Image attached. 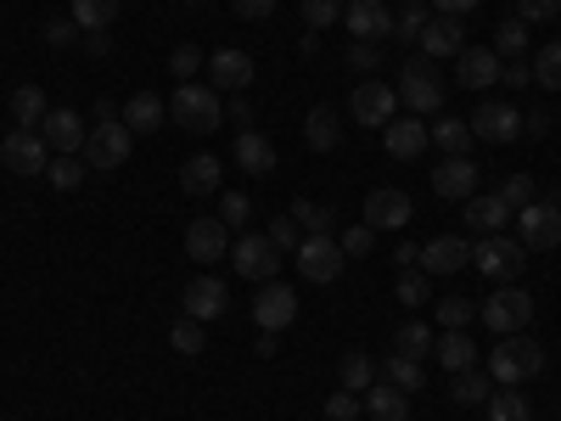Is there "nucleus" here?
Masks as SVG:
<instances>
[{"label": "nucleus", "mask_w": 561, "mask_h": 421, "mask_svg": "<svg viewBox=\"0 0 561 421\" xmlns=\"http://www.w3.org/2000/svg\"><path fill=\"white\" fill-rule=\"evenodd\" d=\"M208 73H214V90H242L253 84V57L248 52H214V62H208Z\"/></svg>", "instance_id": "5701e85b"}, {"label": "nucleus", "mask_w": 561, "mask_h": 421, "mask_svg": "<svg viewBox=\"0 0 561 421\" xmlns=\"http://www.w3.org/2000/svg\"><path fill=\"white\" fill-rule=\"evenodd\" d=\"M343 23H348L354 39H382V34H393V12L382 7V0H348Z\"/></svg>", "instance_id": "412c9836"}, {"label": "nucleus", "mask_w": 561, "mask_h": 421, "mask_svg": "<svg viewBox=\"0 0 561 421\" xmlns=\"http://www.w3.org/2000/svg\"><path fill=\"white\" fill-rule=\"evenodd\" d=\"M410 214H415V208H410V197L399 192V185H377V192L365 197V225H370V230H404Z\"/></svg>", "instance_id": "dca6fc26"}, {"label": "nucleus", "mask_w": 561, "mask_h": 421, "mask_svg": "<svg viewBox=\"0 0 561 421\" xmlns=\"http://www.w3.org/2000/svg\"><path fill=\"white\" fill-rule=\"evenodd\" d=\"M118 7H124V0H73V23L84 29V34H96V29H107L113 18H118Z\"/></svg>", "instance_id": "e433bc0d"}, {"label": "nucleus", "mask_w": 561, "mask_h": 421, "mask_svg": "<svg viewBox=\"0 0 561 421\" xmlns=\"http://www.w3.org/2000/svg\"><path fill=\"white\" fill-rule=\"evenodd\" d=\"M523 135H550V118L545 113H523Z\"/></svg>", "instance_id": "0e129e2a"}, {"label": "nucleus", "mask_w": 561, "mask_h": 421, "mask_svg": "<svg viewBox=\"0 0 561 421\" xmlns=\"http://www.w3.org/2000/svg\"><path fill=\"white\" fill-rule=\"evenodd\" d=\"M45 113H51V102H45L39 84H18V90H12V124H18V129H39Z\"/></svg>", "instance_id": "7c9ffc66"}, {"label": "nucleus", "mask_w": 561, "mask_h": 421, "mask_svg": "<svg viewBox=\"0 0 561 421\" xmlns=\"http://www.w3.org/2000/svg\"><path fill=\"white\" fill-rule=\"evenodd\" d=\"M169 343H174L180 354H203V320L180 315V320H174V332H169Z\"/></svg>", "instance_id": "09e8293b"}, {"label": "nucleus", "mask_w": 561, "mask_h": 421, "mask_svg": "<svg viewBox=\"0 0 561 421\" xmlns=\"http://www.w3.org/2000/svg\"><path fill=\"white\" fill-rule=\"evenodd\" d=\"M359 399H365L370 421H404V416H410V394H399V388H393V383H382V377L370 383Z\"/></svg>", "instance_id": "a878e982"}, {"label": "nucleus", "mask_w": 561, "mask_h": 421, "mask_svg": "<svg viewBox=\"0 0 561 421\" xmlns=\"http://www.w3.org/2000/svg\"><path fill=\"white\" fill-rule=\"evenodd\" d=\"M337 18H343L337 0H304V23H309V29H332Z\"/></svg>", "instance_id": "5fc2aeb1"}, {"label": "nucleus", "mask_w": 561, "mask_h": 421, "mask_svg": "<svg viewBox=\"0 0 561 421\" xmlns=\"http://www.w3.org/2000/svg\"><path fill=\"white\" fill-rule=\"evenodd\" d=\"M433 354H438L444 371H472V365H478V343L466 338V332H444V338L433 343Z\"/></svg>", "instance_id": "2f4dec72"}, {"label": "nucleus", "mask_w": 561, "mask_h": 421, "mask_svg": "<svg viewBox=\"0 0 561 421\" xmlns=\"http://www.w3.org/2000/svg\"><path fill=\"white\" fill-rule=\"evenodd\" d=\"M382 147H388V158H399V163H415L421 152L433 147V135H427V124H421V118L410 113V118H393V124L382 129Z\"/></svg>", "instance_id": "f3484780"}, {"label": "nucleus", "mask_w": 561, "mask_h": 421, "mask_svg": "<svg viewBox=\"0 0 561 421\" xmlns=\"http://www.w3.org/2000/svg\"><path fill=\"white\" fill-rule=\"evenodd\" d=\"M444 96H449V84H444L438 62H433V57H410L404 73H399V102H404L415 118H427V113L444 107Z\"/></svg>", "instance_id": "f03ea898"}, {"label": "nucleus", "mask_w": 561, "mask_h": 421, "mask_svg": "<svg viewBox=\"0 0 561 421\" xmlns=\"http://www.w3.org/2000/svg\"><path fill=\"white\" fill-rule=\"evenodd\" d=\"M460 84L466 90H489V84H500V57H494V45H460Z\"/></svg>", "instance_id": "6ab92c4d"}, {"label": "nucleus", "mask_w": 561, "mask_h": 421, "mask_svg": "<svg viewBox=\"0 0 561 421\" xmlns=\"http://www.w3.org/2000/svg\"><path fill=\"white\" fill-rule=\"evenodd\" d=\"M129 124L102 102V113H96V129L84 135V158H90V169H118L124 158H129Z\"/></svg>", "instance_id": "39448f33"}, {"label": "nucleus", "mask_w": 561, "mask_h": 421, "mask_svg": "<svg viewBox=\"0 0 561 421\" xmlns=\"http://www.w3.org/2000/svg\"><path fill=\"white\" fill-rule=\"evenodd\" d=\"M225 298H230V287L219 275H197L192 287H185V315L192 320H219L225 315Z\"/></svg>", "instance_id": "4be33fe9"}, {"label": "nucleus", "mask_w": 561, "mask_h": 421, "mask_svg": "<svg viewBox=\"0 0 561 421\" xmlns=\"http://www.w3.org/2000/svg\"><path fill=\"white\" fill-rule=\"evenodd\" d=\"M377 377H382V371L370 365V354H359V349H354V354H343V365H337V383H343L348 394H365Z\"/></svg>", "instance_id": "c9c22d12"}, {"label": "nucleus", "mask_w": 561, "mask_h": 421, "mask_svg": "<svg viewBox=\"0 0 561 421\" xmlns=\"http://www.w3.org/2000/svg\"><path fill=\"white\" fill-rule=\"evenodd\" d=\"M427 23H433V0H404V7L393 12V34L399 39H421Z\"/></svg>", "instance_id": "58836bf2"}, {"label": "nucleus", "mask_w": 561, "mask_h": 421, "mask_svg": "<svg viewBox=\"0 0 561 421\" xmlns=\"http://www.w3.org/2000/svg\"><path fill=\"white\" fill-rule=\"evenodd\" d=\"M84 45H90V57H107V52H113V39H107V29H96V34H90Z\"/></svg>", "instance_id": "69168bd1"}, {"label": "nucleus", "mask_w": 561, "mask_h": 421, "mask_svg": "<svg viewBox=\"0 0 561 421\" xmlns=\"http://www.w3.org/2000/svg\"><path fill=\"white\" fill-rule=\"evenodd\" d=\"M45 174H51L57 192H79V185H84V163L79 158H51V169H45Z\"/></svg>", "instance_id": "3c124183"}, {"label": "nucleus", "mask_w": 561, "mask_h": 421, "mask_svg": "<svg viewBox=\"0 0 561 421\" xmlns=\"http://www.w3.org/2000/svg\"><path fill=\"white\" fill-rule=\"evenodd\" d=\"M517 242H523L528 253L561 248V208H556V203H528V208H517Z\"/></svg>", "instance_id": "1a4fd4ad"}, {"label": "nucleus", "mask_w": 561, "mask_h": 421, "mask_svg": "<svg viewBox=\"0 0 561 421\" xmlns=\"http://www.w3.org/2000/svg\"><path fill=\"white\" fill-rule=\"evenodd\" d=\"M343 264H348V253H343L337 237H304V248H298V275H304V281L325 287V281L343 275Z\"/></svg>", "instance_id": "6e6552de"}, {"label": "nucleus", "mask_w": 561, "mask_h": 421, "mask_svg": "<svg viewBox=\"0 0 561 421\" xmlns=\"http://www.w3.org/2000/svg\"><path fill=\"white\" fill-rule=\"evenodd\" d=\"M248 214H253V197H248V192H225V197H219V219H225V225L242 230Z\"/></svg>", "instance_id": "864d4df0"}, {"label": "nucleus", "mask_w": 561, "mask_h": 421, "mask_svg": "<svg viewBox=\"0 0 561 421\" xmlns=\"http://www.w3.org/2000/svg\"><path fill=\"white\" fill-rule=\"evenodd\" d=\"M377 371H382V383H393L399 394H421V383H427V371H421V360H410V354H388Z\"/></svg>", "instance_id": "72a5a7b5"}, {"label": "nucleus", "mask_w": 561, "mask_h": 421, "mask_svg": "<svg viewBox=\"0 0 561 421\" xmlns=\"http://www.w3.org/2000/svg\"><path fill=\"white\" fill-rule=\"evenodd\" d=\"M169 118L192 135H214L225 124V107H219V90L214 84H180L169 96Z\"/></svg>", "instance_id": "7ed1b4c3"}, {"label": "nucleus", "mask_w": 561, "mask_h": 421, "mask_svg": "<svg viewBox=\"0 0 561 421\" xmlns=\"http://www.w3.org/2000/svg\"><path fill=\"white\" fill-rule=\"evenodd\" d=\"M421 57H460V18H433L421 29Z\"/></svg>", "instance_id": "bb28decb"}, {"label": "nucleus", "mask_w": 561, "mask_h": 421, "mask_svg": "<svg viewBox=\"0 0 561 421\" xmlns=\"http://www.w3.org/2000/svg\"><path fill=\"white\" fill-rule=\"evenodd\" d=\"M370 242H377V230H370V225H354V230H343V253H348V259L370 253Z\"/></svg>", "instance_id": "4d7b16f0"}, {"label": "nucleus", "mask_w": 561, "mask_h": 421, "mask_svg": "<svg viewBox=\"0 0 561 421\" xmlns=\"http://www.w3.org/2000/svg\"><path fill=\"white\" fill-rule=\"evenodd\" d=\"M489 421H534V405L523 394L500 388V394H489Z\"/></svg>", "instance_id": "a19ab883"}, {"label": "nucleus", "mask_w": 561, "mask_h": 421, "mask_svg": "<svg viewBox=\"0 0 561 421\" xmlns=\"http://www.w3.org/2000/svg\"><path fill=\"white\" fill-rule=\"evenodd\" d=\"M478 315H483V326L494 338H511V332H528V320H534V298L523 293V287H500L494 298H483L478 304Z\"/></svg>", "instance_id": "423d86ee"}, {"label": "nucleus", "mask_w": 561, "mask_h": 421, "mask_svg": "<svg viewBox=\"0 0 561 421\" xmlns=\"http://www.w3.org/2000/svg\"><path fill=\"white\" fill-rule=\"evenodd\" d=\"M180 192H185V197H208V192H219V158H214V152L185 158V163H180Z\"/></svg>", "instance_id": "b1692460"}, {"label": "nucleus", "mask_w": 561, "mask_h": 421, "mask_svg": "<svg viewBox=\"0 0 561 421\" xmlns=\"http://www.w3.org/2000/svg\"><path fill=\"white\" fill-rule=\"evenodd\" d=\"M433 192L449 197V203L478 197V163H472V158H444V163L433 169Z\"/></svg>", "instance_id": "a211bd4d"}, {"label": "nucleus", "mask_w": 561, "mask_h": 421, "mask_svg": "<svg viewBox=\"0 0 561 421\" xmlns=\"http://www.w3.org/2000/svg\"><path fill=\"white\" fill-rule=\"evenodd\" d=\"M545 371V349L528 338V332H511V338H500L494 349H489V377H494V388H523V383H534Z\"/></svg>", "instance_id": "f257e3e1"}, {"label": "nucleus", "mask_w": 561, "mask_h": 421, "mask_svg": "<svg viewBox=\"0 0 561 421\" xmlns=\"http://www.w3.org/2000/svg\"><path fill=\"white\" fill-rule=\"evenodd\" d=\"M264 237L275 242V253H298V248H304V230L293 225V214H275V219H270V230H264Z\"/></svg>", "instance_id": "37998d69"}, {"label": "nucleus", "mask_w": 561, "mask_h": 421, "mask_svg": "<svg viewBox=\"0 0 561 421\" xmlns=\"http://www.w3.org/2000/svg\"><path fill=\"white\" fill-rule=\"evenodd\" d=\"M427 135H433V147H444L449 158H466V147H472V124L466 118H438V124H427Z\"/></svg>", "instance_id": "f704fd0d"}, {"label": "nucleus", "mask_w": 561, "mask_h": 421, "mask_svg": "<svg viewBox=\"0 0 561 421\" xmlns=\"http://www.w3.org/2000/svg\"><path fill=\"white\" fill-rule=\"evenodd\" d=\"M0 163H7L12 174H45L51 169V147H45L39 129H12L7 140H0Z\"/></svg>", "instance_id": "9d476101"}, {"label": "nucleus", "mask_w": 561, "mask_h": 421, "mask_svg": "<svg viewBox=\"0 0 561 421\" xmlns=\"http://www.w3.org/2000/svg\"><path fill=\"white\" fill-rule=\"evenodd\" d=\"M460 264H472V242L466 237H449L444 230V237H433L427 248H421V270L427 275H455Z\"/></svg>", "instance_id": "aec40b11"}, {"label": "nucleus", "mask_w": 561, "mask_h": 421, "mask_svg": "<svg viewBox=\"0 0 561 421\" xmlns=\"http://www.w3.org/2000/svg\"><path fill=\"white\" fill-rule=\"evenodd\" d=\"M393 259H399V264H404V270H415V264H421V248H410V242H404V248H399V253H393Z\"/></svg>", "instance_id": "338daca9"}, {"label": "nucleus", "mask_w": 561, "mask_h": 421, "mask_svg": "<svg viewBox=\"0 0 561 421\" xmlns=\"http://www.w3.org/2000/svg\"><path fill=\"white\" fill-rule=\"evenodd\" d=\"M163 113H169V107L152 96V90H135V96L124 102V113H118V118H124V124H129V135H135V129H158V124H163Z\"/></svg>", "instance_id": "473e14b6"}, {"label": "nucleus", "mask_w": 561, "mask_h": 421, "mask_svg": "<svg viewBox=\"0 0 561 421\" xmlns=\"http://www.w3.org/2000/svg\"><path fill=\"white\" fill-rule=\"evenodd\" d=\"M500 79H505L511 90H517V84H534V68H528V62H517V57H511V62L500 68Z\"/></svg>", "instance_id": "680f3d73"}, {"label": "nucleus", "mask_w": 561, "mask_h": 421, "mask_svg": "<svg viewBox=\"0 0 561 421\" xmlns=\"http://www.w3.org/2000/svg\"><path fill=\"white\" fill-rule=\"evenodd\" d=\"M534 84H550V90H561V39H550L545 52L534 57Z\"/></svg>", "instance_id": "c03bdc74"}, {"label": "nucleus", "mask_w": 561, "mask_h": 421, "mask_svg": "<svg viewBox=\"0 0 561 421\" xmlns=\"http://www.w3.org/2000/svg\"><path fill=\"white\" fill-rule=\"evenodd\" d=\"M472 315H478L472 298H444L438 304V326H444V332H466V320H472Z\"/></svg>", "instance_id": "de8ad7c7"}, {"label": "nucleus", "mask_w": 561, "mask_h": 421, "mask_svg": "<svg viewBox=\"0 0 561 421\" xmlns=\"http://www.w3.org/2000/svg\"><path fill=\"white\" fill-rule=\"evenodd\" d=\"M230 259H237V275L259 281V287L280 275V253H275L270 237H237V253H230Z\"/></svg>", "instance_id": "2eb2a0df"}, {"label": "nucleus", "mask_w": 561, "mask_h": 421, "mask_svg": "<svg viewBox=\"0 0 561 421\" xmlns=\"http://www.w3.org/2000/svg\"><path fill=\"white\" fill-rule=\"evenodd\" d=\"M275 12V0H237V18H248V23H264Z\"/></svg>", "instance_id": "052dcab7"}, {"label": "nucleus", "mask_w": 561, "mask_h": 421, "mask_svg": "<svg viewBox=\"0 0 561 421\" xmlns=\"http://www.w3.org/2000/svg\"><path fill=\"white\" fill-rule=\"evenodd\" d=\"M489 394H494V377L489 371H455V405H489Z\"/></svg>", "instance_id": "4c0bfd02"}, {"label": "nucleus", "mask_w": 561, "mask_h": 421, "mask_svg": "<svg viewBox=\"0 0 561 421\" xmlns=\"http://www.w3.org/2000/svg\"><path fill=\"white\" fill-rule=\"evenodd\" d=\"M359 410H365V399H359V394H348V388H337L332 399H325V416H332V421H354Z\"/></svg>", "instance_id": "6e6d98bb"}, {"label": "nucleus", "mask_w": 561, "mask_h": 421, "mask_svg": "<svg viewBox=\"0 0 561 421\" xmlns=\"http://www.w3.org/2000/svg\"><path fill=\"white\" fill-rule=\"evenodd\" d=\"M466 124H472V140H494V147H505V140L523 135V113L511 107V102H483Z\"/></svg>", "instance_id": "ddd939ff"}, {"label": "nucleus", "mask_w": 561, "mask_h": 421, "mask_svg": "<svg viewBox=\"0 0 561 421\" xmlns=\"http://www.w3.org/2000/svg\"><path fill=\"white\" fill-rule=\"evenodd\" d=\"M393 354H410V360H427L433 354V332L421 320H404L399 332H393Z\"/></svg>", "instance_id": "ea45409f"}, {"label": "nucleus", "mask_w": 561, "mask_h": 421, "mask_svg": "<svg viewBox=\"0 0 561 421\" xmlns=\"http://www.w3.org/2000/svg\"><path fill=\"white\" fill-rule=\"evenodd\" d=\"M348 68H354V73H377V68H382L377 39H354V45H348Z\"/></svg>", "instance_id": "603ef678"}, {"label": "nucleus", "mask_w": 561, "mask_h": 421, "mask_svg": "<svg viewBox=\"0 0 561 421\" xmlns=\"http://www.w3.org/2000/svg\"><path fill=\"white\" fill-rule=\"evenodd\" d=\"M253 320H259V332H287L298 320V293L280 287V281H264L259 298H253Z\"/></svg>", "instance_id": "9b49d317"}, {"label": "nucleus", "mask_w": 561, "mask_h": 421, "mask_svg": "<svg viewBox=\"0 0 561 421\" xmlns=\"http://www.w3.org/2000/svg\"><path fill=\"white\" fill-rule=\"evenodd\" d=\"M472 7H478V0H433V12H438V18H466Z\"/></svg>", "instance_id": "e2e57ef3"}, {"label": "nucleus", "mask_w": 561, "mask_h": 421, "mask_svg": "<svg viewBox=\"0 0 561 421\" xmlns=\"http://www.w3.org/2000/svg\"><path fill=\"white\" fill-rule=\"evenodd\" d=\"M561 12V0H517V18L523 23H545V18H556Z\"/></svg>", "instance_id": "13d9d810"}, {"label": "nucleus", "mask_w": 561, "mask_h": 421, "mask_svg": "<svg viewBox=\"0 0 561 421\" xmlns=\"http://www.w3.org/2000/svg\"><path fill=\"white\" fill-rule=\"evenodd\" d=\"M399 304L421 309V304H433V287H427V270H404L399 275Z\"/></svg>", "instance_id": "a18cd8bd"}, {"label": "nucleus", "mask_w": 561, "mask_h": 421, "mask_svg": "<svg viewBox=\"0 0 561 421\" xmlns=\"http://www.w3.org/2000/svg\"><path fill=\"white\" fill-rule=\"evenodd\" d=\"M466 225L478 230V237H494V230H505V219H511V208L500 203V192L494 197H466V214H460Z\"/></svg>", "instance_id": "cd10ccee"}, {"label": "nucleus", "mask_w": 561, "mask_h": 421, "mask_svg": "<svg viewBox=\"0 0 561 421\" xmlns=\"http://www.w3.org/2000/svg\"><path fill=\"white\" fill-rule=\"evenodd\" d=\"M237 169H248V174H270L275 169V140L264 129H242L237 135Z\"/></svg>", "instance_id": "393cba45"}, {"label": "nucleus", "mask_w": 561, "mask_h": 421, "mask_svg": "<svg viewBox=\"0 0 561 421\" xmlns=\"http://www.w3.org/2000/svg\"><path fill=\"white\" fill-rule=\"evenodd\" d=\"M73 34H84L73 18H51V23H45V39H51V45H73Z\"/></svg>", "instance_id": "bf43d9fd"}, {"label": "nucleus", "mask_w": 561, "mask_h": 421, "mask_svg": "<svg viewBox=\"0 0 561 421\" xmlns=\"http://www.w3.org/2000/svg\"><path fill=\"white\" fill-rule=\"evenodd\" d=\"M348 113H354V124H365V129H388V124L399 118V90L382 84V79H359L354 96H348Z\"/></svg>", "instance_id": "0eeeda50"}, {"label": "nucleus", "mask_w": 561, "mask_h": 421, "mask_svg": "<svg viewBox=\"0 0 561 421\" xmlns=\"http://www.w3.org/2000/svg\"><path fill=\"white\" fill-rule=\"evenodd\" d=\"M500 203H505L511 214L528 208V203H539V197H534V174H511V180L500 185Z\"/></svg>", "instance_id": "49530a36"}, {"label": "nucleus", "mask_w": 561, "mask_h": 421, "mask_svg": "<svg viewBox=\"0 0 561 421\" xmlns=\"http://www.w3.org/2000/svg\"><path fill=\"white\" fill-rule=\"evenodd\" d=\"M287 214H293V225L304 230V237H332V230H337V208H332V203H325V208H320V203H309V197H298V203H293Z\"/></svg>", "instance_id": "c85d7f7f"}, {"label": "nucleus", "mask_w": 561, "mask_h": 421, "mask_svg": "<svg viewBox=\"0 0 561 421\" xmlns=\"http://www.w3.org/2000/svg\"><path fill=\"white\" fill-rule=\"evenodd\" d=\"M39 135H45V147H51L57 158H73V152H84V118L73 113V107H51L39 118Z\"/></svg>", "instance_id": "4468645a"}, {"label": "nucleus", "mask_w": 561, "mask_h": 421, "mask_svg": "<svg viewBox=\"0 0 561 421\" xmlns=\"http://www.w3.org/2000/svg\"><path fill=\"white\" fill-rule=\"evenodd\" d=\"M304 140L314 152H332L337 140H343V124H337V113L332 107H309V118H304Z\"/></svg>", "instance_id": "c756f323"}, {"label": "nucleus", "mask_w": 561, "mask_h": 421, "mask_svg": "<svg viewBox=\"0 0 561 421\" xmlns=\"http://www.w3.org/2000/svg\"><path fill=\"white\" fill-rule=\"evenodd\" d=\"M197 68H203V52H197V45H174V52H169V73H174L180 84H192Z\"/></svg>", "instance_id": "8fccbe9b"}, {"label": "nucleus", "mask_w": 561, "mask_h": 421, "mask_svg": "<svg viewBox=\"0 0 561 421\" xmlns=\"http://www.w3.org/2000/svg\"><path fill=\"white\" fill-rule=\"evenodd\" d=\"M192 7H203V0H192Z\"/></svg>", "instance_id": "774afa93"}, {"label": "nucleus", "mask_w": 561, "mask_h": 421, "mask_svg": "<svg viewBox=\"0 0 561 421\" xmlns=\"http://www.w3.org/2000/svg\"><path fill=\"white\" fill-rule=\"evenodd\" d=\"M185 253H192L197 264H214V259H230V225L219 214H203L185 225Z\"/></svg>", "instance_id": "f8f14e48"}, {"label": "nucleus", "mask_w": 561, "mask_h": 421, "mask_svg": "<svg viewBox=\"0 0 561 421\" xmlns=\"http://www.w3.org/2000/svg\"><path fill=\"white\" fill-rule=\"evenodd\" d=\"M528 52V23L523 18H505L494 29V57H523Z\"/></svg>", "instance_id": "79ce46f5"}, {"label": "nucleus", "mask_w": 561, "mask_h": 421, "mask_svg": "<svg viewBox=\"0 0 561 421\" xmlns=\"http://www.w3.org/2000/svg\"><path fill=\"white\" fill-rule=\"evenodd\" d=\"M472 264H478L489 281H500V287H511V281L523 275V264H528V248H523L517 237H505V230H494V237H478V242H472Z\"/></svg>", "instance_id": "20e7f679"}]
</instances>
